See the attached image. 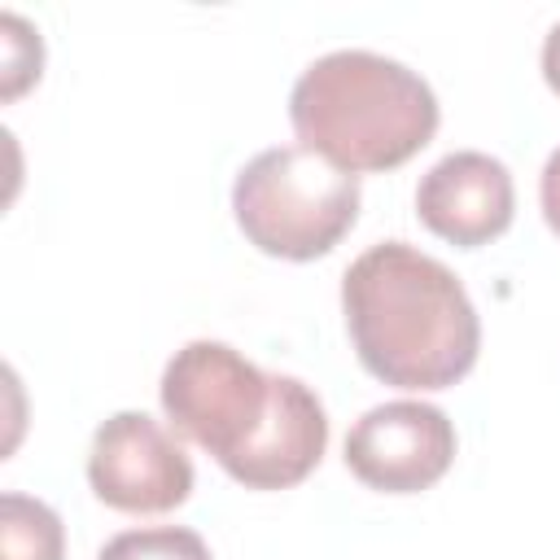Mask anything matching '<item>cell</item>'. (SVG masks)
<instances>
[{
	"mask_svg": "<svg viewBox=\"0 0 560 560\" xmlns=\"http://www.w3.org/2000/svg\"><path fill=\"white\" fill-rule=\"evenodd\" d=\"M341 311L359 363L398 389H446L464 381L481 350V319L446 262L381 241L341 276Z\"/></svg>",
	"mask_w": 560,
	"mask_h": 560,
	"instance_id": "2",
	"label": "cell"
},
{
	"mask_svg": "<svg viewBox=\"0 0 560 560\" xmlns=\"http://www.w3.org/2000/svg\"><path fill=\"white\" fill-rule=\"evenodd\" d=\"M289 122L306 149L341 171H394L438 131L433 88L402 61L372 48L315 57L293 92Z\"/></svg>",
	"mask_w": 560,
	"mask_h": 560,
	"instance_id": "3",
	"label": "cell"
},
{
	"mask_svg": "<svg viewBox=\"0 0 560 560\" xmlns=\"http://www.w3.org/2000/svg\"><path fill=\"white\" fill-rule=\"evenodd\" d=\"M96 560H214L206 538L184 525H149L114 534Z\"/></svg>",
	"mask_w": 560,
	"mask_h": 560,
	"instance_id": "9",
	"label": "cell"
},
{
	"mask_svg": "<svg viewBox=\"0 0 560 560\" xmlns=\"http://www.w3.org/2000/svg\"><path fill=\"white\" fill-rule=\"evenodd\" d=\"M455 459V424L442 407L394 398L354 420L346 433V468L385 494L429 490Z\"/></svg>",
	"mask_w": 560,
	"mask_h": 560,
	"instance_id": "6",
	"label": "cell"
},
{
	"mask_svg": "<svg viewBox=\"0 0 560 560\" xmlns=\"http://www.w3.org/2000/svg\"><path fill=\"white\" fill-rule=\"evenodd\" d=\"M538 197H542V214L551 223V232L560 236V149L547 158L542 166V179H538Z\"/></svg>",
	"mask_w": 560,
	"mask_h": 560,
	"instance_id": "11",
	"label": "cell"
},
{
	"mask_svg": "<svg viewBox=\"0 0 560 560\" xmlns=\"http://www.w3.org/2000/svg\"><path fill=\"white\" fill-rule=\"evenodd\" d=\"M512 210H516L512 175L499 158L481 149L446 153L420 175V188H416L420 223L433 236L464 245V249L503 236L512 223Z\"/></svg>",
	"mask_w": 560,
	"mask_h": 560,
	"instance_id": "7",
	"label": "cell"
},
{
	"mask_svg": "<svg viewBox=\"0 0 560 560\" xmlns=\"http://www.w3.org/2000/svg\"><path fill=\"white\" fill-rule=\"evenodd\" d=\"M66 529L61 516L31 494H0V560H61Z\"/></svg>",
	"mask_w": 560,
	"mask_h": 560,
	"instance_id": "8",
	"label": "cell"
},
{
	"mask_svg": "<svg viewBox=\"0 0 560 560\" xmlns=\"http://www.w3.org/2000/svg\"><path fill=\"white\" fill-rule=\"evenodd\" d=\"M0 31H4V96L13 101L31 79H39L44 48H39V31H31L18 13H4Z\"/></svg>",
	"mask_w": 560,
	"mask_h": 560,
	"instance_id": "10",
	"label": "cell"
},
{
	"mask_svg": "<svg viewBox=\"0 0 560 560\" xmlns=\"http://www.w3.org/2000/svg\"><path fill=\"white\" fill-rule=\"evenodd\" d=\"M88 481L101 503L136 516L171 512L192 494L184 446L144 411H114L88 451Z\"/></svg>",
	"mask_w": 560,
	"mask_h": 560,
	"instance_id": "5",
	"label": "cell"
},
{
	"mask_svg": "<svg viewBox=\"0 0 560 560\" xmlns=\"http://www.w3.org/2000/svg\"><path fill=\"white\" fill-rule=\"evenodd\" d=\"M162 411L249 490L298 486L328 446V416L306 381L262 372L241 350L210 337L171 354Z\"/></svg>",
	"mask_w": 560,
	"mask_h": 560,
	"instance_id": "1",
	"label": "cell"
},
{
	"mask_svg": "<svg viewBox=\"0 0 560 560\" xmlns=\"http://www.w3.org/2000/svg\"><path fill=\"white\" fill-rule=\"evenodd\" d=\"M232 210L249 245L271 258H319L359 219V175L306 144H276L249 158L232 184Z\"/></svg>",
	"mask_w": 560,
	"mask_h": 560,
	"instance_id": "4",
	"label": "cell"
},
{
	"mask_svg": "<svg viewBox=\"0 0 560 560\" xmlns=\"http://www.w3.org/2000/svg\"><path fill=\"white\" fill-rule=\"evenodd\" d=\"M542 74H547V83L560 92V22H551V31H547V39H542Z\"/></svg>",
	"mask_w": 560,
	"mask_h": 560,
	"instance_id": "12",
	"label": "cell"
}]
</instances>
